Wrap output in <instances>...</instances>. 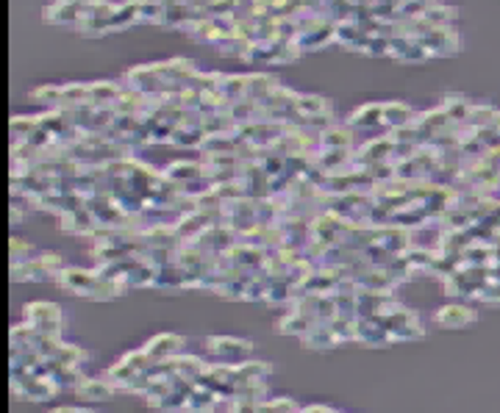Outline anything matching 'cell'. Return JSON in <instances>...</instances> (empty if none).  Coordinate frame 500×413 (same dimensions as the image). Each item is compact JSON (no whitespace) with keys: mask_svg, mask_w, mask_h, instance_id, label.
Returning a JSON list of instances; mask_svg holds the SVG:
<instances>
[{"mask_svg":"<svg viewBox=\"0 0 500 413\" xmlns=\"http://www.w3.org/2000/svg\"><path fill=\"white\" fill-rule=\"evenodd\" d=\"M89 389H78L81 397H89V400H106L111 394V389H106L103 383H86Z\"/></svg>","mask_w":500,"mask_h":413,"instance_id":"6","label":"cell"},{"mask_svg":"<svg viewBox=\"0 0 500 413\" xmlns=\"http://www.w3.org/2000/svg\"><path fill=\"white\" fill-rule=\"evenodd\" d=\"M381 117H384V108H381V106H364V108H359V111L350 117V122H353L356 128H367V125L381 122Z\"/></svg>","mask_w":500,"mask_h":413,"instance_id":"3","label":"cell"},{"mask_svg":"<svg viewBox=\"0 0 500 413\" xmlns=\"http://www.w3.org/2000/svg\"><path fill=\"white\" fill-rule=\"evenodd\" d=\"M295 108L300 111L303 120H308V117H320V114L325 111V103H322V97H317V95H297Z\"/></svg>","mask_w":500,"mask_h":413,"instance_id":"2","label":"cell"},{"mask_svg":"<svg viewBox=\"0 0 500 413\" xmlns=\"http://www.w3.org/2000/svg\"><path fill=\"white\" fill-rule=\"evenodd\" d=\"M412 117H414V114H412L409 106H400V103H389V106H384V122H389V125H395V128H406V125H412V122H414Z\"/></svg>","mask_w":500,"mask_h":413,"instance_id":"1","label":"cell"},{"mask_svg":"<svg viewBox=\"0 0 500 413\" xmlns=\"http://www.w3.org/2000/svg\"><path fill=\"white\" fill-rule=\"evenodd\" d=\"M31 97L36 100V103H47V106H61L64 103V89H58V86H47V89H36V92H31Z\"/></svg>","mask_w":500,"mask_h":413,"instance_id":"4","label":"cell"},{"mask_svg":"<svg viewBox=\"0 0 500 413\" xmlns=\"http://www.w3.org/2000/svg\"><path fill=\"white\" fill-rule=\"evenodd\" d=\"M347 142H350V133H347V131H334V128H328V131L322 133V147H336V150H345V147H347Z\"/></svg>","mask_w":500,"mask_h":413,"instance_id":"5","label":"cell"}]
</instances>
